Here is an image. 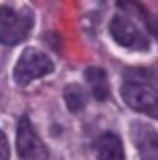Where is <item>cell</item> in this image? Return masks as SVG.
<instances>
[{"instance_id":"5b68a950","label":"cell","mask_w":158,"mask_h":160,"mask_svg":"<svg viewBox=\"0 0 158 160\" xmlns=\"http://www.w3.org/2000/svg\"><path fill=\"white\" fill-rule=\"evenodd\" d=\"M16 150L22 160H47L49 150L35 132L31 120L27 116L20 118L18 128H16Z\"/></svg>"},{"instance_id":"277c9868","label":"cell","mask_w":158,"mask_h":160,"mask_svg":"<svg viewBox=\"0 0 158 160\" xmlns=\"http://www.w3.org/2000/svg\"><path fill=\"white\" fill-rule=\"evenodd\" d=\"M49 73H53V61L49 59V55L37 49H27L16 61L14 81L18 85H28L31 81L41 79Z\"/></svg>"},{"instance_id":"8fae6325","label":"cell","mask_w":158,"mask_h":160,"mask_svg":"<svg viewBox=\"0 0 158 160\" xmlns=\"http://www.w3.org/2000/svg\"><path fill=\"white\" fill-rule=\"evenodd\" d=\"M10 158V146H8L6 134L0 130V160H8Z\"/></svg>"},{"instance_id":"ba28073f","label":"cell","mask_w":158,"mask_h":160,"mask_svg":"<svg viewBox=\"0 0 158 160\" xmlns=\"http://www.w3.org/2000/svg\"><path fill=\"white\" fill-rule=\"evenodd\" d=\"M85 81H87L91 93H93V98L97 102H106L110 98V83H107V75L101 67H87Z\"/></svg>"},{"instance_id":"7a4b0ae2","label":"cell","mask_w":158,"mask_h":160,"mask_svg":"<svg viewBox=\"0 0 158 160\" xmlns=\"http://www.w3.org/2000/svg\"><path fill=\"white\" fill-rule=\"evenodd\" d=\"M35 22V16L28 8L0 6V43L2 45H18L28 37Z\"/></svg>"},{"instance_id":"3957f363","label":"cell","mask_w":158,"mask_h":160,"mask_svg":"<svg viewBox=\"0 0 158 160\" xmlns=\"http://www.w3.org/2000/svg\"><path fill=\"white\" fill-rule=\"evenodd\" d=\"M110 35L120 47L130 51H148L150 39L148 35L126 14H116L110 22Z\"/></svg>"},{"instance_id":"6da1fadb","label":"cell","mask_w":158,"mask_h":160,"mask_svg":"<svg viewBox=\"0 0 158 160\" xmlns=\"http://www.w3.org/2000/svg\"><path fill=\"white\" fill-rule=\"evenodd\" d=\"M122 98L134 112L158 118V67H136L126 71Z\"/></svg>"},{"instance_id":"9c48e42d","label":"cell","mask_w":158,"mask_h":160,"mask_svg":"<svg viewBox=\"0 0 158 160\" xmlns=\"http://www.w3.org/2000/svg\"><path fill=\"white\" fill-rule=\"evenodd\" d=\"M63 98H65V103H67V109L73 113L81 112L87 103V95L81 85H67L63 91Z\"/></svg>"},{"instance_id":"30bf717a","label":"cell","mask_w":158,"mask_h":160,"mask_svg":"<svg viewBox=\"0 0 158 160\" xmlns=\"http://www.w3.org/2000/svg\"><path fill=\"white\" fill-rule=\"evenodd\" d=\"M120 6H122V8H130V10H134L136 14H138L140 18L144 20V22H146V27L150 28V32H154V37L158 39V24L154 22V20H152V16L148 14L146 10H144V6H142V4L134 2V0H120Z\"/></svg>"},{"instance_id":"52a82bcc","label":"cell","mask_w":158,"mask_h":160,"mask_svg":"<svg viewBox=\"0 0 158 160\" xmlns=\"http://www.w3.org/2000/svg\"><path fill=\"white\" fill-rule=\"evenodd\" d=\"M95 152H97V160H124V146L116 134L107 132L101 134L95 142Z\"/></svg>"},{"instance_id":"8992f818","label":"cell","mask_w":158,"mask_h":160,"mask_svg":"<svg viewBox=\"0 0 158 160\" xmlns=\"http://www.w3.org/2000/svg\"><path fill=\"white\" fill-rule=\"evenodd\" d=\"M132 140L138 150L140 160H158V132L150 124L134 122L130 128Z\"/></svg>"}]
</instances>
